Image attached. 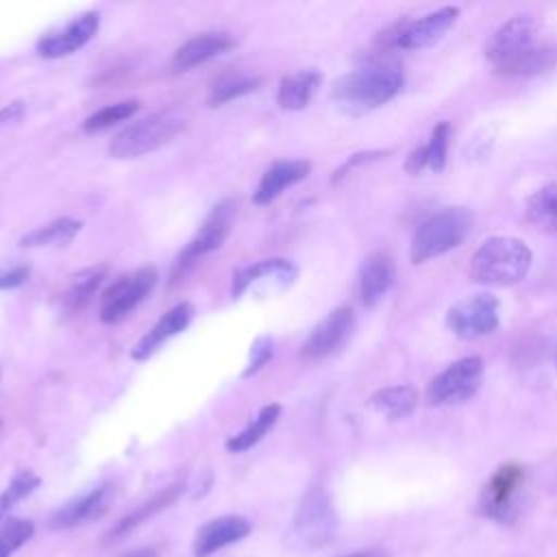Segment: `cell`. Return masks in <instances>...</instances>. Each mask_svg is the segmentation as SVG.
Segmentation results:
<instances>
[{
  "label": "cell",
  "instance_id": "16",
  "mask_svg": "<svg viewBox=\"0 0 557 557\" xmlns=\"http://www.w3.org/2000/svg\"><path fill=\"white\" fill-rule=\"evenodd\" d=\"M248 533H250V522L244 516L213 518L198 529L191 542V553L194 557H209L215 550L244 540Z\"/></svg>",
  "mask_w": 557,
  "mask_h": 557
},
{
  "label": "cell",
  "instance_id": "38",
  "mask_svg": "<svg viewBox=\"0 0 557 557\" xmlns=\"http://www.w3.org/2000/svg\"><path fill=\"white\" fill-rule=\"evenodd\" d=\"M342 557H387L383 550H376V548H368V550H357V553H350V555H342Z\"/></svg>",
  "mask_w": 557,
  "mask_h": 557
},
{
  "label": "cell",
  "instance_id": "7",
  "mask_svg": "<svg viewBox=\"0 0 557 557\" xmlns=\"http://www.w3.org/2000/svg\"><path fill=\"white\" fill-rule=\"evenodd\" d=\"M157 281L159 274L154 265H144L131 274L120 276L113 285L104 289L100 298V320L107 324L122 322L154 289Z\"/></svg>",
  "mask_w": 557,
  "mask_h": 557
},
{
  "label": "cell",
  "instance_id": "10",
  "mask_svg": "<svg viewBox=\"0 0 557 557\" xmlns=\"http://www.w3.org/2000/svg\"><path fill=\"white\" fill-rule=\"evenodd\" d=\"M233 220H235V202L233 200L218 202L209 211V215L202 220V224L196 231V235L187 242V246L176 257V270L187 268L196 259L218 250L224 244V239L228 237Z\"/></svg>",
  "mask_w": 557,
  "mask_h": 557
},
{
  "label": "cell",
  "instance_id": "21",
  "mask_svg": "<svg viewBox=\"0 0 557 557\" xmlns=\"http://www.w3.org/2000/svg\"><path fill=\"white\" fill-rule=\"evenodd\" d=\"M309 170H311L309 161H302V159H287V161L272 163L263 172V176H261V181H259V185L252 194V202L255 205H268V202L276 200L287 187L307 178Z\"/></svg>",
  "mask_w": 557,
  "mask_h": 557
},
{
  "label": "cell",
  "instance_id": "36",
  "mask_svg": "<svg viewBox=\"0 0 557 557\" xmlns=\"http://www.w3.org/2000/svg\"><path fill=\"white\" fill-rule=\"evenodd\" d=\"M24 113H26V107H24V102H11V104L2 107V109H0V126L20 122V120L24 117Z\"/></svg>",
  "mask_w": 557,
  "mask_h": 557
},
{
  "label": "cell",
  "instance_id": "15",
  "mask_svg": "<svg viewBox=\"0 0 557 557\" xmlns=\"http://www.w3.org/2000/svg\"><path fill=\"white\" fill-rule=\"evenodd\" d=\"M457 7H442L433 13L422 15L420 20L409 22L396 33V44L405 50H422L437 44L457 22Z\"/></svg>",
  "mask_w": 557,
  "mask_h": 557
},
{
  "label": "cell",
  "instance_id": "4",
  "mask_svg": "<svg viewBox=\"0 0 557 557\" xmlns=\"http://www.w3.org/2000/svg\"><path fill=\"white\" fill-rule=\"evenodd\" d=\"M187 124L178 109L154 111L126 128H122L109 144V154L115 159H135L148 154L172 141Z\"/></svg>",
  "mask_w": 557,
  "mask_h": 557
},
{
  "label": "cell",
  "instance_id": "34",
  "mask_svg": "<svg viewBox=\"0 0 557 557\" xmlns=\"http://www.w3.org/2000/svg\"><path fill=\"white\" fill-rule=\"evenodd\" d=\"M272 355H274V339L270 335H259L250 346V359L242 376L257 374L272 359Z\"/></svg>",
  "mask_w": 557,
  "mask_h": 557
},
{
  "label": "cell",
  "instance_id": "6",
  "mask_svg": "<svg viewBox=\"0 0 557 557\" xmlns=\"http://www.w3.org/2000/svg\"><path fill=\"white\" fill-rule=\"evenodd\" d=\"M294 542L307 550L326 546L337 533V513L324 490H311L300 500L294 516Z\"/></svg>",
  "mask_w": 557,
  "mask_h": 557
},
{
  "label": "cell",
  "instance_id": "9",
  "mask_svg": "<svg viewBox=\"0 0 557 557\" xmlns=\"http://www.w3.org/2000/svg\"><path fill=\"white\" fill-rule=\"evenodd\" d=\"M446 326L461 339H476L496 331L498 298L492 294H474L455 302L446 313Z\"/></svg>",
  "mask_w": 557,
  "mask_h": 557
},
{
  "label": "cell",
  "instance_id": "22",
  "mask_svg": "<svg viewBox=\"0 0 557 557\" xmlns=\"http://www.w3.org/2000/svg\"><path fill=\"white\" fill-rule=\"evenodd\" d=\"M320 83H322V74L318 70H298L294 74L283 76L276 94L281 109H287V111L305 109L315 96Z\"/></svg>",
  "mask_w": 557,
  "mask_h": 557
},
{
  "label": "cell",
  "instance_id": "14",
  "mask_svg": "<svg viewBox=\"0 0 557 557\" xmlns=\"http://www.w3.org/2000/svg\"><path fill=\"white\" fill-rule=\"evenodd\" d=\"M352 326H355V313H352L350 307L333 309L309 333V337L302 344L300 355L305 359H324V357L337 352L346 344V339L350 337Z\"/></svg>",
  "mask_w": 557,
  "mask_h": 557
},
{
  "label": "cell",
  "instance_id": "30",
  "mask_svg": "<svg viewBox=\"0 0 557 557\" xmlns=\"http://www.w3.org/2000/svg\"><path fill=\"white\" fill-rule=\"evenodd\" d=\"M141 102L139 100H120L113 104H107L102 109H98L96 113H91L85 122H83V131L85 133H100L111 128L117 122H124L128 117H133L139 111Z\"/></svg>",
  "mask_w": 557,
  "mask_h": 557
},
{
  "label": "cell",
  "instance_id": "37",
  "mask_svg": "<svg viewBox=\"0 0 557 557\" xmlns=\"http://www.w3.org/2000/svg\"><path fill=\"white\" fill-rule=\"evenodd\" d=\"M157 555H159L157 548L144 546V548H135V550H131V553H126V555H122V557H157Z\"/></svg>",
  "mask_w": 557,
  "mask_h": 557
},
{
  "label": "cell",
  "instance_id": "23",
  "mask_svg": "<svg viewBox=\"0 0 557 557\" xmlns=\"http://www.w3.org/2000/svg\"><path fill=\"white\" fill-rule=\"evenodd\" d=\"M448 141H450V124H448V122H440V124L433 128L429 141L422 144V146H418V148H413V150L409 152L407 163H405L407 172L418 174V172H422L424 168H431V170H435V172L444 170L446 152H448Z\"/></svg>",
  "mask_w": 557,
  "mask_h": 557
},
{
  "label": "cell",
  "instance_id": "5",
  "mask_svg": "<svg viewBox=\"0 0 557 557\" xmlns=\"http://www.w3.org/2000/svg\"><path fill=\"white\" fill-rule=\"evenodd\" d=\"M472 228V218L461 207H448L429 215L411 239V261L424 263L457 248Z\"/></svg>",
  "mask_w": 557,
  "mask_h": 557
},
{
  "label": "cell",
  "instance_id": "19",
  "mask_svg": "<svg viewBox=\"0 0 557 557\" xmlns=\"http://www.w3.org/2000/svg\"><path fill=\"white\" fill-rule=\"evenodd\" d=\"M235 46V39L226 30H207L200 33L191 39H187L172 57V67L174 72H185L191 70L218 54H224Z\"/></svg>",
  "mask_w": 557,
  "mask_h": 557
},
{
  "label": "cell",
  "instance_id": "13",
  "mask_svg": "<svg viewBox=\"0 0 557 557\" xmlns=\"http://www.w3.org/2000/svg\"><path fill=\"white\" fill-rule=\"evenodd\" d=\"M296 265L289 259H263L239 268L233 274V296L242 298L250 289H285L296 278Z\"/></svg>",
  "mask_w": 557,
  "mask_h": 557
},
{
  "label": "cell",
  "instance_id": "11",
  "mask_svg": "<svg viewBox=\"0 0 557 557\" xmlns=\"http://www.w3.org/2000/svg\"><path fill=\"white\" fill-rule=\"evenodd\" d=\"M98 28H100L98 11L81 13L65 26L44 35L37 44V52L46 59H61V57L74 54L76 50H81L85 44L94 39Z\"/></svg>",
  "mask_w": 557,
  "mask_h": 557
},
{
  "label": "cell",
  "instance_id": "32",
  "mask_svg": "<svg viewBox=\"0 0 557 557\" xmlns=\"http://www.w3.org/2000/svg\"><path fill=\"white\" fill-rule=\"evenodd\" d=\"M35 533V524L24 518H11L0 529V557H11L24 542H28Z\"/></svg>",
  "mask_w": 557,
  "mask_h": 557
},
{
  "label": "cell",
  "instance_id": "26",
  "mask_svg": "<svg viewBox=\"0 0 557 557\" xmlns=\"http://www.w3.org/2000/svg\"><path fill=\"white\" fill-rule=\"evenodd\" d=\"M107 276V268L104 265H94V268H85L81 272H76L74 276H70L67 289L63 294V307L72 313L81 311L87 307V302L94 298L96 289L102 285Z\"/></svg>",
  "mask_w": 557,
  "mask_h": 557
},
{
  "label": "cell",
  "instance_id": "2",
  "mask_svg": "<svg viewBox=\"0 0 557 557\" xmlns=\"http://www.w3.org/2000/svg\"><path fill=\"white\" fill-rule=\"evenodd\" d=\"M403 87V72L392 63H370L335 81L333 100L352 115L372 111L389 102Z\"/></svg>",
  "mask_w": 557,
  "mask_h": 557
},
{
  "label": "cell",
  "instance_id": "33",
  "mask_svg": "<svg viewBox=\"0 0 557 557\" xmlns=\"http://www.w3.org/2000/svg\"><path fill=\"white\" fill-rule=\"evenodd\" d=\"M39 485V476L30 470H22L13 476L9 487L0 494V516L7 513L11 507H15L22 498H26L30 492H35Z\"/></svg>",
  "mask_w": 557,
  "mask_h": 557
},
{
  "label": "cell",
  "instance_id": "27",
  "mask_svg": "<svg viewBox=\"0 0 557 557\" xmlns=\"http://www.w3.org/2000/svg\"><path fill=\"white\" fill-rule=\"evenodd\" d=\"M370 405L389 420H403L418 407V392L411 385H394L372 394Z\"/></svg>",
  "mask_w": 557,
  "mask_h": 557
},
{
  "label": "cell",
  "instance_id": "35",
  "mask_svg": "<svg viewBox=\"0 0 557 557\" xmlns=\"http://www.w3.org/2000/svg\"><path fill=\"white\" fill-rule=\"evenodd\" d=\"M28 265H13V268H0V289H13L26 283L28 278Z\"/></svg>",
  "mask_w": 557,
  "mask_h": 557
},
{
  "label": "cell",
  "instance_id": "3",
  "mask_svg": "<svg viewBox=\"0 0 557 557\" xmlns=\"http://www.w3.org/2000/svg\"><path fill=\"white\" fill-rule=\"evenodd\" d=\"M529 268V246L507 235L485 239L470 259V276L483 285H513L527 276Z\"/></svg>",
  "mask_w": 557,
  "mask_h": 557
},
{
  "label": "cell",
  "instance_id": "31",
  "mask_svg": "<svg viewBox=\"0 0 557 557\" xmlns=\"http://www.w3.org/2000/svg\"><path fill=\"white\" fill-rule=\"evenodd\" d=\"M261 78L257 76H235V78H224L218 85H213L209 94V107H220L224 102H231L239 96H246L259 87Z\"/></svg>",
  "mask_w": 557,
  "mask_h": 557
},
{
  "label": "cell",
  "instance_id": "29",
  "mask_svg": "<svg viewBox=\"0 0 557 557\" xmlns=\"http://www.w3.org/2000/svg\"><path fill=\"white\" fill-rule=\"evenodd\" d=\"M281 416V405L278 403H270L265 407L259 409V413L252 418V422L239 431L237 435H233L228 442H226V448L231 453H244L248 448H252L257 442L263 440V435L276 424Z\"/></svg>",
  "mask_w": 557,
  "mask_h": 557
},
{
  "label": "cell",
  "instance_id": "8",
  "mask_svg": "<svg viewBox=\"0 0 557 557\" xmlns=\"http://www.w3.org/2000/svg\"><path fill=\"white\" fill-rule=\"evenodd\" d=\"M483 381V361L479 357H463L442 370L426 387L429 405H453L470 398Z\"/></svg>",
  "mask_w": 557,
  "mask_h": 557
},
{
  "label": "cell",
  "instance_id": "1",
  "mask_svg": "<svg viewBox=\"0 0 557 557\" xmlns=\"http://www.w3.org/2000/svg\"><path fill=\"white\" fill-rule=\"evenodd\" d=\"M485 54L496 72L537 74L557 63V50L537 44V26L529 15H513L490 37Z\"/></svg>",
  "mask_w": 557,
  "mask_h": 557
},
{
  "label": "cell",
  "instance_id": "25",
  "mask_svg": "<svg viewBox=\"0 0 557 557\" xmlns=\"http://www.w3.org/2000/svg\"><path fill=\"white\" fill-rule=\"evenodd\" d=\"M81 222L72 218H59L52 220L30 233H26L20 239L22 248H57V246H67L81 231Z\"/></svg>",
  "mask_w": 557,
  "mask_h": 557
},
{
  "label": "cell",
  "instance_id": "24",
  "mask_svg": "<svg viewBox=\"0 0 557 557\" xmlns=\"http://www.w3.org/2000/svg\"><path fill=\"white\" fill-rule=\"evenodd\" d=\"M183 492V485L181 483H174L161 492H157L154 496H150L146 503H141L137 509H133L131 513H126L109 533V540H117V537H124L128 535L131 531H135L139 524H144L146 520H150L152 516H157L159 511L168 509L172 503L178 500Z\"/></svg>",
  "mask_w": 557,
  "mask_h": 557
},
{
  "label": "cell",
  "instance_id": "17",
  "mask_svg": "<svg viewBox=\"0 0 557 557\" xmlns=\"http://www.w3.org/2000/svg\"><path fill=\"white\" fill-rule=\"evenodd\" d=\"M194 318V307L189 302H178L172 309H168L157 322L154 326L141 335V339L133 346L131 357L135 361H144L148 357H152L165 342H170L174 335H178L181 331L187 329V324Z\"/></svg>",
  "mask_w": 557,
  "mask_h": 557
},
{
  "label": "cell",
  "instance_id": "28",
  "mask_svg": "<svg viewBox=\"0 0 557 557\" xmlns=\"http://www.w3.org/2000/svg\"><path fill=\"white\" fill-rule=\"evenodd\" d=\"M527 220L544 233H557V183H548L529 196Z\"/></svg>",
  "mask_w": 557,
  "mask_h": 557
},
{
  "label": "cell",
  "instance_id": "12",
  "mask_svg": "<svg viewBox=\"0 0 557 557\" xmlns=\"http://www.w3.org/2000/svg\"><path fill=\"white\" fill-rule=\"evenodd\" d=\"M524 481V470L518 463L500 466L481 492V511L500 522L513 516L516 494Z\"/></svg>",
  "mask_w": 557,
  "mask_h": 557
},
{
  "label": "cell",
  "instance_id": "20",
  "mask_svg": "<svg viewBox=\"0 0 557 557\" xmlns=\"http://www.w3.org/2000/svg\"><path fill=\"white\" fill-rule=\"evenodd\" d=\"M396 278L394 259L387 252H372L359 270V298L366 307L383 300Z\"/></svg>",
  "mask_w": 557,
  "mask_h": 557
},
{
  "label": "cell",
  "instance_id": "18",
  "mask_svg": "<svg viewBox=\"0 0 557 557\" xmlns=\"http://www.w3.org/2000/svg\"><path fill=\"white\" fill-rule=\"evenodd\" d=\"M113 498L111 485H98L72 500H67L61 509L52 513L50 527L52 529H72L78 524H87L96 518H100Z\"/></svg>",
  "mask_w": 557,
  "mask_h": 557
}]
</instances>
